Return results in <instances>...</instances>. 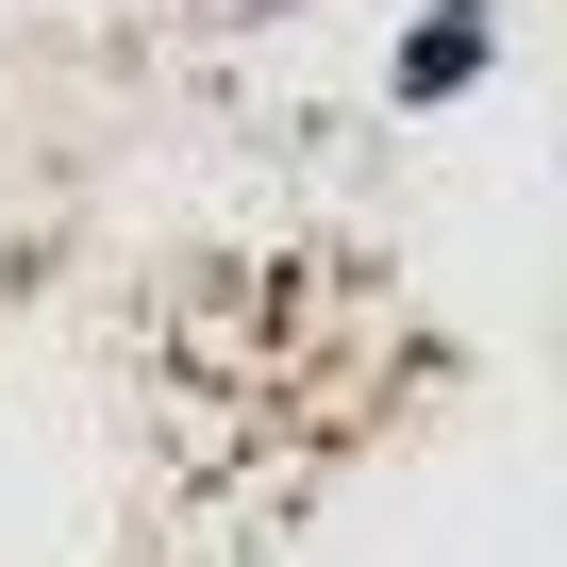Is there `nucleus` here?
<instances>
[{
  "label": "nucleus",
  "mask_w": 567,
  "mask_h": 567,
  "mask_svg": "<svg viewBox=\"0 0 567 567\" xmlns=\"http://www.w3.org/2000/svg\"><path fill=\"white\" fill-rule=\"evenodd\" d=\"M484 51H501V34H484V0H434V18L401 34V101H467Z\"/></svg>",
  "instance_id": "1"
},
{
  "label": "nucleus",
  "mask_w": 567,
  "mask_h": 567,
  "mask_svg": "<svg viewBox=\"0 0 567 567\" xmlns=\"http://www.w3.org/2000/svg\"><path fill=\"white\" fill-rule=\"evenodd\" d=\"M250 18H284V0H250Z\"/></svg>",
  "instance_id": "2"
}]
</instances>
